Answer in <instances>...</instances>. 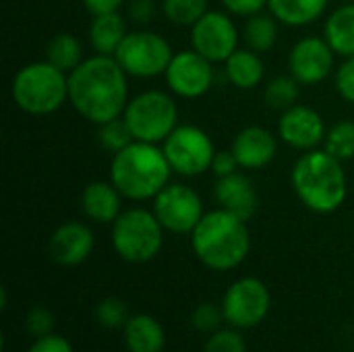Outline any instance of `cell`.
<instances>
[{
    "instance_id": "obj_6",
    "label": "cell",
    "mask_w": 354,
    "mask_h": 352,
    "mask_svg": "<svg viewBox=\"0 0 354 352\" xmlns=\"http://www.w3.org/2000/svg\"><path fill=\"white\" fill-rule=\"evenodd\" d=\"M164 226L153 210L133 207L122 212L112 224V247L129 263L151 261L164 245Z\"/></svg>"
},
{
    "instance_id": "obj_41",
    "label": "cell",
    "mask_w": 354,
    "mask_h": 352,
    "mask_svg": "<svg viewBox=\"0 0 354 352\" xmlns=\"http://www.w3.org/2000/svg\"><path fill=\"white\" fill-rule=\"evenodd\" d=\"M342 2H354V0H342Z\"/></svg>"
},
{
    "instance_id": "obj_19",
    "label": "cell",
    "mask_w": 354,
    "mask_h": 352,
    "mask_svg": "<svg viewBox=\"0 0 354 352\" xmlns=\"http://www.w3.org/2000/svg\"><path fill=\"white\" fill-rule=\"evenodd\" d=\"M122 199L112 180H93L81 193V210L91 222L114 224L122 214Z\"/></svg>"
},
{
    "instance_id": "obj_9",
    "label": "cell",
    "mask_w": 354,
    "mask_h": 352,
    "mask_svg": "<svg viewBox=\"0 0 354 352\" xmlns=\"http://www.w3.org/2000/svg\"><path fill=\"white\" fill-rule=\"evenodd\" d=\"M172 172L180 176H199L212 170L216 147L212 137L197 124H178L162 143Z\"/></svg>"
},
{
    "instance_id": "obj_29",
    "label": "cell",
    "mask_w": 354,
    "mask_h": 352,
    "mask_svg": "<svg viewBox=\"0 0 354 352\" xmlns=\"http://www.w3.org/2000/svg\"><path fill=\"white\" fill-rule=\"evenodd\" d=\"M324 149L340 162L354 160V122L340 120L326 133Z\"/></svg>"
},
{
    "instance_id": "obj_16",
    "label": "cell",
    "mask_w": 354,
    "mask_h": 352,
    "mask_svg": "<svg viewBox=\"0 0 354 352\" xmlns=\"http://www.w3.org/2000/svg\"><path fill=\"white\" fill-rule=\"evenodd\" d=\"M93 245L95 239L89 226H85L83 222H64L52 232L48 251L54 263L75 268L89 259Z\"/></svg>"
},
{
    "instance_id": "obj_17",
    "label": "cell",
    "mask_w": 354,
    "mask_h": 352,
    "mask_svg": "<svg viewBox=\"0 0 354 352\" xmlns=\"http://www.w3.org/2000/svg\"><path fill=\"white\" fill-rule=\"evenodd\" d=\"M230 149L236 156L241 168L261 170L274 162L278 154V139L266 127L249 124L234 135Z\"/></svg>"
},
{
    "instance_id": "obj_8",
    "label": "cell",
    "mask_w": 354,
    "mask_h": 352,
    "mask_svg": "<svg viewBox=\"0 0 354 352\" xmlns=\"http://www.w3.org/2000/svg\"><path fill=\"white\" fill-rule=\"evenodd\" d=\"M172 56L174 52L168 39L149 29L129 31L114 54L124 73L135 79H153L164 75Z\"/></svg>"
},
{
    "instance_id": "obj_18",
    "label": "cell",
    "mask_w": 354,
    "mask_h": 352,
    "mask_svg": "<svg viewBox=\"0 0 354 352\" xmlns=\"http://www.w3.org/2000/svg\"><path fill=\"white\" fill-rule=\"evenodd\" d=\"M214 197L222 210L239 216L245 222H249L259 207V195L253 180L241 172L218 178L214 187Z\"/></svg>"
},
{
    "instance_id": "obj_2",
    "label": "cell",
    "mask_w": 354,
    "mask_h": 352,
    "mask_svg": "<svg viewBox=\"0 0 354 352\" xmlns=\"http://www.w3.org/2000/svg\"><path fill=\"white\" fill-rule=\"evenodd\" d=\"M290 185L303 205L315 214H334L348 197L342 162L326 149L305 151L290 170Z\"/></svg>"
},
{
    "instance_id": "obj_23",
    "label": "cell",
    "mask_w": 354,
    "mask_h": 352,
    "mask_svg": "<svg viewBox=\"0 0 354 352\" xmlns=\"http://www.w3.org/2000/svg\"><path fill=\"white\" fill-rule=\"evenodd\" d=\"M324 37L328 39L336 56H354V2H344L328 15Z\"/></svg>"
},
{
    "instance_id": "obj_31",
    "label": "cell",
    "mask_w": 354,
    "mask_h": 352,
    "mask_svg": "<svg viewBox=\"0 0 354 352\" xmlns=\"http://www.w3.org/2000/svg\"><path fill=\"white\" fill-rule=\"evenodd\" d=\"M95 319L108 328V330H116V328H124L127 322L131 319L129 317V309L127 305L116 299V297H108L104 299L97 307H95Z\"/></svg>"
},
{
    "instance_id": "obj_39",
    "label": "cell",
    "mask_w": 354,
    "mask_h": 352,
    "mask_svg": "<svg viewBox=\"0 0 354 352\" xmlns=\"http://www.w3.org/2000/svg\"><path fill=\"white\" fill-rule=\"evenodd\" d=\"M29 352H73V346L68 344L66 338L56 336V334H48V336L37 338L31 344Z\"/></svg>"
},
{
    "instance_id": "obj_27",
    "label": "cell",
    "mask_w": 354,
    "mask_h": 352,
    "mask_svg": "<svg viewBox=\"0 0 354 352\" xmlns=\"http://www.w3.org/2000/svg\"><path fill=\"white\" fill-rule=\"evenodd\" d=\"M299 95H301V83L290 73L270 79L266 83V91H263L266 104L278 112H284V110L297 106Z\"/></svg>"
},
{
    "instance_id": "obj_24",
    "label": "cell",
    "mask_w": 354,
    "mask_h": 352,
    "mask_svg": "<svg viewBox=\"0 0 354 352\" xmlns=\"http://www.w3.org/2000/svg\"><path fill=\"white\" fill-rule=\"evenodd\" d=\"M330 0H268V10L288 27H307L322 19Z\"/></svg>"
},
{
    "instance_id": "obj_20",
    "label": "cell",
    "mask_w": 354,
    "mask_h": 352,
    "mask_svg": "<svg viewBox=\"0 0 354 352\" xmlns=\"http://www.w3.org/2000/svg\"><path fill=\"white\" fill-rule=\"evenodd\" d=\"M224 73L236 89H255L263 83L266 64L261 60V54L249 48H239L226 58Z\"/></svg>"
},
{
    "instance_id": "obj_14",
    "label": "cell",
    "mask_w": 354,
    "mask_h": 352,
    "mask_svg": "<svg viewBox=\"0 0 354 352\" xmlns=\"http://www.w3.org/2000/svg\"><path fill=\"white\" fill-rule=\"evenodd\" d=\"M336 62V52L326 37L307 35L299 39L288 52V73L301 85H319L324 83Z\"/></svg>"
},
{
    "instance_id": "obj_22",
    "label": "cell",
    "mask_w": 354,
    "mask_h": 352,
    "mask_svg": "<svg viewBox=\"0 0 354 352\" xmlns=\"http://www.w3.org/2000/svg\"><path fill=\"white\" fill-rule=\"evenodd\" d=\"M124 342L129 352H162L166 346V334L156 317L141 313L127 322Z\"/></svg>"
},
{
    "instance_id": "obj_28",
    "label": "cell",
    "mask_w": 354,
    "mask_h": 352,
    "mask_svg": "<svg viewBox=\"0 0 354 352\" xmlns=\"http://www.w3.org/2000/svg\"><path fill=\"white\" fill-rule=\"evenodd\" d=\"M209 10V0H162L164 17L176 27H193Z\"/></svg>"
},
{
    "instance_id": "obj_34",
    "label": "cell",
    "mask_w": 354,
    "mask_h": 352,
    "mask_svg": "<svg viewBox=\"0 0 354 352\" xmlns=\"http://www.w3.org/2000/svg\"><path fill=\"white\" fill-rule=\"evenodd\" d=\"M52 328H54V315L46 307H33L25 317V330L35 338L52 334Z\"/></svg>"
},
{
    "instance_id": "obj_13",
    "label": "cell",
    "mask_w": 354,
    "mask_h": 352,
    "mask_svg": "<svg viewBox=\"0 0 354 352\" xmlns=\"http://www.w3.org/2000/svg\"><path fill=\"white\" fill-rule=\"evenodd\" d=\"M168 89L183 100H197L205 95L214 85V62L195 52L193 48L174 52L166 73Z\"/></svg>"
},
{
    "instance_id": "obj_12",
    "label": "cell",
    "mask_w": 354,
    "mask_h": 352,
    "mask_svg": "<svg viewBox=\"0 0 354 352\" xmlns=\"http://www.w3.org/2000/svg\"><path fill=\"white\" fill-rule=\"evenodd\" d=\"M241 33L230 12L207 10L191 27V48L212 62H226V58L239 50Z\"/></svg>"
},
{
    "instance_id": "obj_37",
    "label": "cell",
    "mask_w": 354,
    "mask_h": 352,
    "mask_svg": "<svg viewBox=\"0 0 354 352\" xmlns=\"http://www.w3.org/2000/svg\"><path fill=\"white\" fill-rule=\"evenodd\" d=\"M226 12L234 17H253L268 6V0H220Z\"/></svg>"
},
{
    "instance_id": "obj_5",
    "label": "cell",
    "mask_w": 354,
    "mask_h": 352,
    "mask_svg": "<svg viewBox=\"0 0 354 352\" xmlns=\"http://www.w3.org/2000/svg\"><path fill=\"white\" fill-rule=\"evenodd\" d=\"M10 93L25 114L48 116L68 102V75L48 60L29 62L17 71Z\"/></svg>"
},
{
    "instance_id": "obj_30",
    "label": "cell",
    "mask_w": 354,
    "mask_h": 352,
    "mask_svg": "<svg viewBox=\"0 0 354 352\" xmlns=\"http://www.w3.org/2000/svg\"><path fill=\"white\" fill-rule=\"evenodd\" d=\"M133 141H135V137L122 116L97 124V143L112 156L122 151L124 147H129Z\"/></svg>"
},
{
    "instance_id": "obj_36",
    "label": "cell",
    "mask_w": 354,
    "mask_h": 352,
    "mask_svg": "<svg viewBox=\"0 0 354 352\" xmlns=\"http://www.w3.org/2000/svg\"><path fill=\"white\" fill-rule=\"evenodd\" d=\"M156 17V4L153 0H129L127 4V19L133 25L145 27L153 21Z\"/></svg>"
},
{
    "instance_id": "obj_25",
    "label": "cell",
    "mask_w": 354,
    "mask_h": 352,
    "mask_svg": "<svg viewBox=\"0 0 354 352\" xmlns=\"http://www.w3.org/2000/svg\"><path fill=\"white\" fill-rule=\"evenodd\" d=\"M280 21L268 10V12H257L253 17L247 19L245 27H243V41L249 50L257 52V54H266L270 52L276 41H278V29Z\"/></svg>"
},
{
    "instance_id": "obj_26",
    "label": "cell",
    "mask_w": 354,
    "mask_h": 352,
    "mask_svg": "<svg viewBox=\"0 0 354 352\" xmlns=\"http://www.w3.org/2000/svg\"><path fill=\"white\" fill-rule=\"evenodd\" d=\"M46 60L54 64L56 68L64 71L66 75L73 73L85 58H83V46L77 35L73 33H56L48 46H46Z\"/></svg>"
},
{
    "instance_id": "obj_11",
    "label": "cell",
    "mask_w": 354,
    "mask_h": 352,
    "mask_svg": "<svg viewBox=\"0 0 354 352\" xmlns=\"http://www.w3.org/2000/svg\"><path fill=\"white\" fill-rule=\"evenodd\" d=\"M270 290L257 278H241L236 280L224 295L222 311L224 322L232 328L247 330L259 326L270 313Z\"/></svg>"
},
{
    "instance_id": "obj_38",
    "label": "cell",
    "mask_w": 354,
    "mask_h": 352,
    "mask_svg": "<svg viewBox=\"0 0 354 352\" xmlns=\"http://www.w3.org/2000/svg\"><path fill=\"white\" fill-rule=\"evenodd\" d=\"M241 164L236 160V156L232 154V149H222V151H216L214 156V162H212V172L222 178V176H230L234 172H239Z\"/></svg>"
},
{
    "instance_id": "obj_4",
    "label": "cell",
    "mask_w": 354,
    "mask_h": 352,
    "mask_svg": "<svg viewBox=\"0 0 354 352\" xmlns=\"http://www.w3.org/2000/svg\"><path fill=\"white\" fill-rule=\"evenodd\" d=\"M172 168L162 145L133 141L129 147L112 156L110 180L124 199L147 201L153 199L166 185H170Z\"/></svg>"
},
{
    "instance_id": "obj_15",
    "label": "cell",
    "mask_w": 354,
    "mask_h": 352,
    "mask_svg": "<svg viewBox=\"0 0 354 352\" xmlns=\"http://www.w3.org/2000/svg\"><path fill=\"white\" fill-rule=\"evenodd\" d=\"M324 116L305 104H297L282 112L278 120V137L297 151H313L326 141Z\"/></svg>"
},
{
    "instance_id": "obj_35",
    "label": "cell",
    "mask_w": 354,
    "mask_h": 352,
    "mask_svg": "<svg viewBox=\"0 0 354 352\" xmlns=\"http://www.w3.org/2000/svg\"><path fill=\"white\" fill-rule=\"evenodd\" d=\"M336 89L342 100L354 104V56L344 58V62L336 68Z\"/></svg>"
},
{
    "instance_id": "obj_1",
    "label": "cell",
    "mask_w": 354,
    "mask_h": 352,
    "mask_svg": "<svg viewBox=\"0 0 354 352\" xmlns=\"http://www.w3.org/2000/svg\"><path fill=\"white\" fill-rule=\"evenodd\" d=\"M129 100V75L114 56H89L68 73V104L93 124L122 116Z\"/></svg>"
},
{
    "instance_id": "obj_7",
    "label": "cell",
    "mask_w": 354,
    "mask_h": 352,
    "mask_svg": "<svg viewBox=\"0 0 354 352\" xmlns=\"http://www.w3.org/2000/svg\"><path fill=\"white\" fill-rule=\"evenodd\" d=\"M135 141L164 143L178 127V106L174 98L160 89H147L133 95L122 112Z\"/></svg>"
},
{
    "instance_id": "obj_32",
    "label": "cell",
    "mask_w": 354,
    "mask_h": 352,
    "mask_svg": "<svg viewBox=\"0 0 354 352\" xmlns=\"http://www.w3.org/2000/svg\"><path fill=\"white\" fill-rule=\"evenodd\" d=\"M222 319H224V311H222V307H218L214 303L199 305L191 315V324L199 332H218Z\"/></svg>"
},
{
    "instance_id": "obj_33",
    "label": "cell",
    "mask_w": 354,
    "mask_h": 352,
    "mask_svg": "<svg viewBox=\"0 0 354 352\" xmlns=\"http://www.w3.org/2000/svg\"><path fill=\"white\" fill-rule=\"evenodd\" d=\"M205 352H247V344L236 330H218L207 340Z\"/></svg>"
},
{
    "instance_id": "obj_3",
    "label": "cell",
    "mask_w": 354,
    "mask_h": 352,
    "mask_svg": "<svg viewBox=\"0 0 354 352\" xmlns=\"http://www.w3.org/2000/svg\"><path fill=\"white\" fill-rule=\"evenodd\" d=\"M191 247L205 268L230 272L249 255L251 237L247 222L222 207L205 212L201 222L191 232Z\"/></svg>"
},
{
    "instance_id": "obj_40",
    "label": "cell",
    "mask_w": 354,
    "mask_h": 352,
    "mask_svg": "<svg viewBox=\"0 0 354 352\" xmlns=\"http://www.w3.org/2000/svg\"><path fill=\"white\" fill-rule=\"evenodd\" d=\"M124 4V0H83L85 10L91 17L108 15V12H118V8Z\"/></svg>"
},
{
    "instance_id": "obj_21",
    "label": "cell",
    "mask_w": 354,
    "mask_h": 352,
    "mask_svg": "<svg viewBox=\"0 0 354 352\" xmlns=\"http://www.w3.org/2000/svg\"><path fill=\"white\" fill-rule=\"evenodd\" d=\"M127 17H122L120 12H108V15H100L91 19L89 25V44L93 48L95 54H104V56H114L116 50L120 48L122 39L129 33L127 27Z\"/></svg>"
},
{
    "instance_id": "obj_10",
    "label": "cell",
    "mask_w": 354,
    "mask_h": 352,
    "mask_svg": "<svg viewBox=\"0 0 354 352\" xmlns=\"http://www.w3.org/2000/svg\"><path fill=\"white\" fill-rule=\"evenodd\" d=\"M153 214L172 234H191L203 218V201L189 185H166L153 197Z\"/></svg>"
}]
</instances>
